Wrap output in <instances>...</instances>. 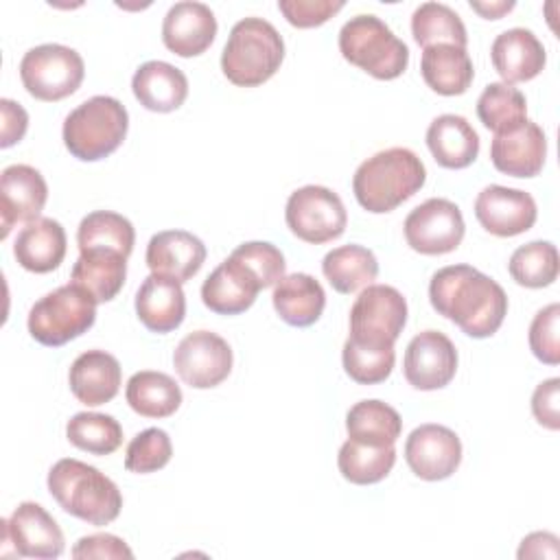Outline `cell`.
<instances>
[{
	"mask_svg": "<svg viewBox=\"0 0 560 560\" xmlns=\"http://www.w3.org/2000/svg\"><path fill=\"white\" fill-rule=\"evenodd\" d=\"M516 556L521 560L523 558H558L560 556L558 536L549 532H534L521 540Z\"/></svg>",
	"mask_w": 560,
	"mask_h": 560,
	"instance_id": "cell-48",
	"label": "cell"
},
{
	"mask_svg": "<svg viewBox=\"0 0 560 560\" xmlns=\"http://www.w3.org/2000/svg\"><path fill=\"white\" fill-rule=\"evenodd\" d=\"M234 258L243 260L254 273L256 278L260 280L262 289L267 287H273L282 276H284V269H287V262H284V256L282 252L267 243V241H247V243H241L234 252H232Z\"/></svg>",
	"mask_w": 560,
	"mask_h": 560,
	"instance_id": "cell-42",
	"label": "cell"
},
{
	"mask_svg": "<svg viewBox=\"0 0 560 560\" xmlns=\"http://www.w3.org/2000/svg\"><path fill=\"white\" fill-rule=\"evenodd\" d=\"M66 249L68 238L63 225L50 217H39L18 232L13 256L26 271L48 273L63 262Z\"/></svg>",
	"mask_w": 560,
	"mask_h": 560,
	"instance_id": "cell-25",
	"label": "cell"
},
{
	"mask_svg": "<svg viewBox=\"0 0 560 560\" xmlns=\"http://www.w3.org/2000/svg\"><path fill=\"white\" fill-rule=\"evenodd\" d=\"M322 271L335 291L354 293L376 280L378 260L363 245H341L324 256Z\"/></svg>",
	"mask_w": 560,
	"mask_h": 560,
	"instance_id": "cell-32",
	"label": "cell"
},
{
	"mask_svg": "<svg viewBox=\"0 0 560 560\" xmlns=\"http://www.w3.org/2000/svg\"><path fill=\"white\" fill-rule=\"evenodd\" d=\"M70 392L74 398L88 407H98L109 402L122 383V370L114 354L105 350L81 352L68 372Z\"/></svg>",
	"mask_w": 560,
	"mask_h": 560,
	"instance_id": "cell-23",
	"label": "cell"
},
{
	"mask_svg": "<svg viewBox=\"0 0 560 560\" xmlns=\"http://www.w3.org/2000/svg\"><path fill=\"white\" fill-rule=\"evenodd\" d=\"M72 558L81 560V558H133V551L127 547V542L114 534H90L77 540V545L72 547Z\"/></svg>",
	"mask_w": 560,
	"mask_h": 560,
	"instance_id": "cell-45",
	"label": "cell"
},
{
	"mask_svg": "<svg viewBox=\"0 0 560 560\" xmlns=\"http://www.w3.org/2000/svg\"><path fill=\"white\" fill-rule=\"evenodd\" d=\"M402 372L407 383L416 389H442L457 372V350L444 332L422 330L407 343Z\"/></svg>",
	"mask_w": 560,
	"mask_h": 560,
	"instance_id": "cell-13",
	"label": "cell"
},
{
	"mask_svg": "<svg viewBox=\"0 0 560 560\" xmlns=\"http://www.w3.org/2000/svg\"><path fill=\"white\" fill-rule=\"evenodd\" d=\"M405 459L411 472L424 481L448 479L462 464V442L444 424H420L405 442Z\"/></svg>",
	"mask_w": 560,
	"mask_h": 560,
	"instance_id": "cell-14",
	"label": "cell"
},
{
	"mask_svg": "<svg viewBox=\"0 0 560 560\" xmlns=\"http://www.w3.org/2000/svg\"><path fill=\"white\" fill-rule=\"evenodd\" d=\"M396 464V448L389 446H370L357 440H346L337 455L339 472L346 481L357 486H370L383 481Z\"/></svg>",
	"mask_w": 560,
	"mask_h": 560,
	"instance_id": "cell-35",
	"label": "cell"
},
{
	"mask_svg": "<svg viewBox=\"0 0 560 560\" xmlns=\"http://www.w3.org/2000/svg\"><path fill=\"white\" fill-rule=\"evenodd\" d=\"M144 260L151 273L184 284L201 269L206 260V245L192 232L164 230L151 236Z\"/></svg>",
	"mask_w": 560,
	"mask_h": 560,
	"instance_id": "cell-20",
	"label": "cell"
},
{
	"mask_svg": "<svg viewBox=\"0 0 560 560\" xmlns=\"http://www.w3.org/2000/svg\"><path fill=\"white\" fill-rule=\"evenodd\" d=\"M411 35L418 46L451 44L466 48L468 35L462 18L442 2H422L411 15Z\"/></svg>",
	"mask_w": 560,
	"mask_h": 560,
	"instance_id": "cell-37",
	"label": "cell"
},
{
	"mask_svg": "<svg viewBox=\"0 0 560 560\" xmlns=\"http://www.w3.org/2000/svg\"><path fill=\"white\" fill-rule=\"evenodd\" d=\"M424 179L422 160L407 147H392L359 164L352 177V192L363 210L383 214L413 197L424 186Z\"/></svg>",
	"mask_w": 560,
	"mask_h": 560,
	"instance_id": "cell-2",
	"label": "cell"
},
{
	"mask_svg": "<svg viewBox=\"0 0 560 560\" xmlns=\"http://www.w3.org/2000/svg\"><path fill=\"white\" fill-rule=\"evenodd\" d=\"M470 9L477 11L481 18L486 20H499L503 18L505 13H510L514 9V2L512 0H497V2H475L470 0Z\"/></svg>",
	"mask_w": 560,
	"mask_h": 560,
	"instance_id": "cell-49",
	"label": "cell"
},
{
	"mask_svg": "<svg viewBox=\"0 0 560 560\" xmlns=\"http://www.w3.org/2000/svg\"><path fill=\"white\" fill-rule=\"evenodd\" d=\"M278 9L291 26L313 28L343 9L341 0H278Z\"/></svg>",
	"mask_w": 560,
	"mask_h": 560,
	"instance_id": "cell-44",
	"label": "cell"
},
{
	"mask_svg": "<svg viewBox=\"0 0 560 560\" xmlns=\"http://www.w3.org/2000/svg\"><path fill=\"white\" fill-rule=\"evenodd\" d=\"M4 542H11L22 558H59L63 553V532L57 521L35 501H22L2 521Z\"/></svg>",
	"mask_w": 560,
	"mask_h": 560,
	"instance_id": "cell-15",
	"label": "cell"
},
{
	"mask_svg": "<svg viewBox=\"0 0 560 560\" xmlns=\"http://www.w3.org/2000/svg\"><path fill=\"white\" fill-rule=\"evenodd\" d=\"M427 147L444 168H466L479 155V136L472 125L457 114H442L427 129Z\"/></svg>",
	"mask_w": 560,
	"mask_h": 560,
	"instance_id": "cell-27",
	"label": "cell"
},
{
	"mask_svg": "<svg viewBox=\"0 0 560 560\" xmlns=\"http://www.w3.org/2000/svg\"><path fill=\"white\" fill-rule=\"evenodd\" d=\"M136 315L151 332L166 335L186 317V295L179 282L164 276H147L136 293Z\"/></svg>",
	"mask_w": 560,
	"mask_h": 560,
	"instance_id": "cell-24",
	"label": "cell"
},
{
	"mask_svg": "<svg viewBox=\"0 0 560 560\" xmlns=\"http://www.w3.org/2000/svg\"><path fill=\"white\" fill-rule=\"evenodd\" d=\"M407 324V300L389 284H368L350 308V341L394 348Z\"/></svg>",
	"mask_w": 560,
	"mask_h": 560,
	"instance_id": "cell-9",
	"label": "cell"
},
{
	"mask_svg": "<svg viewBox=\"0 0 560 560\" xmlns=\"http://www.w3.org/2000/svg\"><path fill=\"white\" fill-rule=\"evenodd\" d=\"M547 158L545 131L525 120L518 129L508 133H497L490 144V160L497 171L512 177H536Z\"/></svg>",
	"mask_w": 560,
	"mask_h": 560,
	"instance_id": "cell-21",
	"label": "cell"
},
{
	"mask_svg": "<svg viewBox=\"0 0 560 560\" xmlns=\"http://www.w3.org/2000/svg\"><path fill=\"white\" fill-rule=\"evenodd\" d=\"M262 289L256 273L232 254L203 280L201 300L217 315L245 313Z\"/></svg>",
	"mask_w": 560,
	"mask_h": 560,
	"instance_id": "cell-19",
	"label": "cell"
},
{
	"mask_svg": "<svg viewBox=\"0 0 560 560\" xmlns=\"http://www.w3.org/2000/svg\"><path fill=\"white\" fill-rule=\"evenodd\" d=\"M477 116L481 125L497 133L518 129L527 120V101L521 90L503 81L488 83L477 98Z\"/></svg>",
	"mask_w": 560,
	"mask_h": 560,
	"instance_id": "cell-36",
	"label": "cell"
},
{
	"mask_svg": "<svg viewBox=\"0 0 560 560\" xmlns=\"http://www.w3.org/2000/svg\"><path fill=\"white\" fill-rule=\"evenodd\" d=\"M136 243V230L131 221L112 210H94L85 214L77 228L79 252L112 249L129 258Z\"/></svg>",
	"mask_w": 560,
	"mask_h": 560,
	"instance_id": "cell-34",
	"label": "cell"
},
{
	"mask_svg": "<svg viewBox=\"0 0 560 560\" xmlns=\"http://www.w3.org/2000/svg\"><path fill=\"white\" fill-rule=\"evenodd\" d=\"M48 492L63 512L90 525H107L118 518L122 510V494L118 486L98 468L63 457L48 470Z\"/></svg>",
	"mask_w": 560,
	"mask_h": 560,
	"instance_id": "cell-3",
	"label": "cell"
},
{
	"mask_svg": "<svg viewBox=\"0 0 560 560\" xmlns=\"http://www.w3.org/2000/svg\"><path fill=\"white\" fill-rule=\"evenodd\" d=\"M48 199L44 175L28 164H11L0 175V238H7L15 223L39 219Z\"/></svg>",
	"mask_w": 560,
	"mask_h": 560,
	"instance_id": "cell-17",
	"label": "cell"
},
{
	"mask_svg": "<svg viewBox=\"0 0 560 560\" xmlns=\"http://www.w3.org/2000/svg\"><path fill=\"white\" fill-rule=\"evenodd\" d=\"M341 361H343L346 374L354 383L376 385V383H383L392 374L396 352H394V348H368V346H359V343L346 339L343 350H341Z\"/></svg>",
	"mask_w": 560,
	"mask_h": 560,
	"instance_id": "cell-40",
	"label": "cell"
},
{
	"mask_svg": "<svg viewBox=\"0 0 560 560\" xmlns=\"http://www.w3.org/2000/svg\"><path fill=\"white\" fill-rule=\"evenodd\" d=\"M131 90L144 109L166 114L184 105L188 96V79L173 63L153 59L133 72Z\"/></svg>",
	"mask_w": 560,
	"mask_h": 560,
	"instance_id": "cell-26",
	"label": "cell"
},
{
	"mask_svg": "<svg viewBox=\"0 0 560 560\" xmlns=\"http://www.w3.org/2000/svg\"><path fill=\"white\" fill-rule=\"evenodd\" d=\"M66 438L85 453L109 455L122 444V427L114 416L81 411L68 420Z\"/></svg>",
	"mask_w": 560,
	"mask_h": 560,
	"instance_id": "cell-39",
	"label": "cell"
},
{
	"mask_svg": "<svg viewBox=\"0 0 560 560\" xmlns=\"http://www.w3.org/2000/svg\"><path fill=\"white\" fill-rule=\"evenodd\" d=\"M232 363L234 357L230 343L210 330H195L186 335L173 352L175 372L195 389L221 385L230 376Z\"/></svg>",
	"mask_w": 560,
	"mask_h": 560,
	"instance_id": "cell-12",
	"label": "cell"
},
{
	"mask_svg": "<svg viewBox=\"0 0 560 560\" xmlns=\"http://www.w3.org/2000/svg\"><path fill=\"white\" fill-rule=\"evenodd\" d=\"M341 57L374 79L392 81L409 66V48L376 15L350 18L339 31Z\"/></svg>",
	"mask_w": 560,
	"mask_h": 560,
	"instance_id": "cell-6",
	"label": "cell"
},
{
	"mask_svg": "<svg viewBox=\"0 0 560 560\" xmlns=\"http://www.w3.org/2000/svg\"><path fill=\"white\" fill-rule=\"evenodd\" d=\"M429 300L442 317L472 339L492 337L508 315L503 287L470 265L438 269L429 282Z\"/></svg>",
	"mask_w": 560,
	"mask_h": 560,
	"instance_id": "cell-1",
	"label": "cell"
},
{
	"mask_svg": "<svg viewBox=\"0 0 560 560\" xmlns=\"http://www.w3.org/2000/svg\"><path fill=\"white\" fill-rule=\"evenodd\" d=\"M127 278V256L112 249L81 252L70 271V282L94 298L96 304L114 300Z\"/></svg>",
	"mask_w": 560,
	"mask_h": 560,
	"instance_id": "cell-29",
	"label": "cell"
},
{
	"mask_svg": "<svg viewBox=\"0 0 560 560\" xmlns=\"http://www.w3.org/2000/svg\"><path fill=\"white\" fill-rule=\"evenodd\" d=\"M490 59L503 83H523L538 77L547 63L542 42L529 28H508L490 46Z\"/></svg>",
	"mask_w": 560,
	"mask_h": 560,
	"instance_id": "cell-22",
	"label": "cell"
},
{
	"mask_svg": "<svg viewBox=\"0 0 560 560\" xmlns=\"http://www.w3.org/2000/svg\"><path fill=\"white\" fill-rule=\"evenodd\" d=\"M96 322V302L77 284H63L39 298L28 311L31 337L48 348L66 346Z\"/></svg>",
	"mask_w": 560,
	"mask_h": 560,
	"instance_id": "cell-7",
	"label": "cell"
},
{
	"mask_svg": "<svg viewBox=\"0 0 560 560\" xmlns=\"http://www.w3.org/2000/svg\"><path fill=\"white\" fill-rule=\"evenodd\" d=\"M125 398L142 418H168L182 405V389L175 378L164 372L140 370L127 381Z\"/></svg>",
	"mask_w": 560,
	"mask_h": 560,
	"instance_id": "cell-31",
	"label": "cell"
},
{
	"mask_svg": "<svg viewBox=\"0 0 560 560\" xmlns=\"http://www.w3.org/2000/svg\"><path fill=\"white\" fill-rule=\"evenodd\" d=\"M407 245L424 256L448 254L459 247L466 225L462 210L442 197H431L416 206L402 223Z\"/></svg>",
	"mask_w": 560,
	"mask_h": 560,
	"instance_id": "cell-11",
	"label": "cell"
},
{
	"mask_svg": "<svg viewBox=\"0 0 560 560\" xmlns=\"http://www.w3.org/2000/svg\"><path fill=\"white\" fill-rule=\"evenodd\" d=\"M284 59V42L276 26L262 18L238 20L221 52V70L238 88L269 81Z\"/></svg>",
	"mask_w": 560,
	"mask_h": 560,
	"instance_id": "cell-4",
	"label": "cell"
},
{
	"mask_svg": "<svg viewBox=\"0 0 560 560\" xmlns=\"http://www.w3.org/2000/svg\"><path fill=\"white\" fill-rule=\"evenodd\" d=\"M85 77L83 57L63 44H39L24 52L20 79L26 92L46 103L61 101L79 90Z\"/></svg>",
	"mask_w": 560,
	"mask_h": 560,
	"instance_id": "cell-8",
	"label": "cell"
},
{
	"mask_svg": "<svg viewBox=\"0 0 560 560\" xmlns=\"http://www.w3.org/2000/svg\"><path fill=\"white\" fill-rule=\"evenodd\" d=\"M284 221L300 241L322 245L343 234L348 212L343 208L341 197L335 190L308 184L289 195Z\"/></svg>",
	"mask_w": 560,
	"mask_h": 560,
	"instance_id": "cell-10",
	"label": "cell"
},
{
	"mask_svg": "<svg viewBox=\"0 0 560 560\" xmlns=\"http://www.w3.org/2000/svg\"><path fill=\"white\" fill-rule=\"evenodd\" d=\"M217 37V18L203 2H175L162 22V42L177 57H197L206 52Z\"/></svg>",
	"mask_w": 560,
	"mask_h": 560,
	"instance_id": "cell-18",
	"label": "cell"
},
{
	"mask_svg": "<svg viewBox=\"0 0 560 560\" xmlns=\"http://www.w3.org/2000/svg\"><path fill=\"white\" fill-rule=\"evenodd\" d=\"M271 302L282 322L295 328H306L322 317L326 293L313 276L289 273L273 284Z\"/></svg>",
	"mask_w": 560,
	"mask_h": 560,
	"instance_id": "cell-28",
	"label": "cell"
},
{
	"mask_svg": "<svg viewBox=\"0 0 560 560\" xmlns=\"http://www.w3.org/2000/svg\"><path fill=\"white\" fill-rule=\"evenodd\" d=\"M173 444L164 429L151 427L140 431L129 444L125 453V468L129 472L149 475L164 468L171 462Z\"/></svg>",
	"mask_w": 560,
	"mask_h": 560,
	"instance_id": "cell-41",
	"label": "cell"
},
{
	"mask_svg": "<svg viewBox=\"0 0 560 560\" xmlns=\"http://www.w3.org/2000/svg\"><path fill=\"white\" fill-rule=\"evenodd\" d=\"M420 72L424 83L442 96L464 94L475 77V68L466 48L451 44L424 48L420 59Z\"/></svg>",
	"mask_w": 560,
	"mask_h": 560,
	"instance_id": "cell-30",
	"label": "cell"
},
{
	"mask_svg": "<svg viewBox=\"0 0 560 560\" xmlns=\"http://www.w3.org/2000/svg\"><path fill=\"white\" fill-rule=\"evenodd\" d=\"M475 217L486 232L510 238L527 232L536 223L538 210L529 192L490 184L475 199Z\"/></svg>",
	"mask_w": 560,
	"mask_h": 560,
	"instance_id": "cell-16",
	"label": "cell"
},
{
	"mask_svg": "<svg viewBox=\"0 0 560 560\" xmlns=\"http://www.w3.org/2000/svg\"><path fill=\"white\" fill-rule=\"evenodd\" d=\"M0 112H2V140H0V147L2 149H9L13 147L15 142H20L26 133V127H28V114L26 109L11 101V98H2L0 101Z\"/></svg>",
	"mask_w": 560,
	"mask_h": 560,
	"instance_id": "cell-47",
	"label": "cell"
},
{
	"mask_svg": "<svg viewBox=\"0 0 560 560\" xmlns=\"http://www.w3.org/2000/svg\"><path fill=\"white\" fill-rule=\"evenodd\" d=\"M346 431L350 440L370 446H389L400 438L402 418L383 400H359L346 416Z\"/></svg>",
	"mask_w": 560,
	"mask_h": 560,
	"instance_id": "cell-33",
	"label": "cell"
},
{
	"mask_svg": "<svg viewBox=\"0 0 560 560\" xmlns=\"http://www.w3.org/2000/svg\"><path fill=\"white\" fill-rule=\"evenodd\" d=\"M129 114L114 96H92L77 105L63 120V144L72 158L96 162L112 155L125 140Z\"/></svg>",
	"mask_w": 560,
	"mask_h": 560,
	"instance_id": "cell-5",
	"label": "cell"
},
{
	"mask_svg": "<svg viewBox=\"0 0 560 560\" xmlns=\"http://www.w3.org/2000/svg\"><path fill=\"white\" fill-rule=\"evenodd\" d=\"M560 269L558 249L549 241H532L512 252L508 271L512 280L527 289H542L556 282Z\"/></svg>",
	"mask_w": 560,
	"mask_h": 560,
	"instance_id": "cell-38",
	"label": "cell"
},
{
	"mask_svg": "<svg viewBox=\"0 0 560 560\" xmlns=\"http://www.w3.org/2000/svg\"><path fill=\"white\" fill-rule=\"evenodd\" d=\"M560 378L542 381L532 394V413L545 429H560Z\"/></svg>",
	"mask_w": 560,
	"mask_h": 560,
	"instance_id": "cell-46",
	"label": "cell"
},
{
	"mask_svg": "<svg viewBox=\"0 0 560 560\" xmlns=\"http://www.w3.org/2000/svg\"><path fill=\"white\" fill-rule=\"evenodd\" d=\"M558 324H560V304H549L540 308L529 324V348L532 354L547 363H560V341H558Z\"/></svg>",
	"mask_w": 560,
	"mask_h": 560,
	"instance_id": "cell-43",
	"label": "cell"
}]
</instances>
